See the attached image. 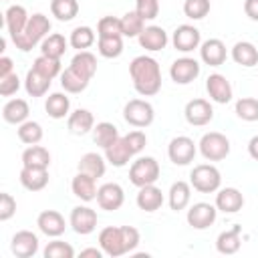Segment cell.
<instances>
[{
  "label": "cell",
  "mask_w": 258,
  "mask_h": 258,
  "mask_svg": "<svg viewBox=\"0 0 258 258\" xmlns=\"http://www.w3.org/2000/svg\"><path fill=\"white\" fill-rule=\"evenodd\" d=\"M133 89L141 97H153L161 91V69L153 56L139 54L129 62Z\"/></svg>",
  "instance_id": "obj_1"
},
{
  "label": "cell",
  "mask_w": 258,
  "mask_h": 258,
  "mask_svg": "<svg viewBox=\"0 0 258 258\" xmlns=\"http://www.w3.org/2000/svg\"><path fill=\"white\" fill-rule=\"evenodd\" d=\"M141 242L139 230L133 226H107L99 232V246L105 256L117 258L133 252Z\"/></svg>",
  "instance_id": "obj_2"
},
{
  "label": "cell",
  "mask_w": 258,
  "mask_h": 258,
  "mask_svg": "<svg viewBox=\"0 0 258 258\" xmlns=\"http://www.w3.org/2000/svg\"><path fill=\"white\" fill-rule=\"evenodd\" d=\"M48 32H50V20H48V16H44L42 12H36V14H32L28 18V24L24 26V30L18 36L12 38V42H14V46L18 50L28 52L38 42H42L48 36Z\"/></svg>",
  "instance_id": "obj_3"
},
{
  "label": "cell",
  "mask_w": 258,
  "mask_h": 258,
  "mask_svg": "<svg viewBox=\"0 0 258 258\" xmlns=\"http://www.w3.org/2000/svg\"><path fill=\"white\" fill-rule=\"evenodd\" d=\"M189 183L200 194H214L222 185V173L212 163H200L189 171Z\"/></svg>",
  "instance_id": "obj_4"
},
{
  "label": "cell",
  "mask_w": 258,
  "mask_h": 258,
  "mask_svg": "<svg viewBox=\"0 0 258 258\" xmlns=\"http://www.w3.org/2000/svg\"><path fill=\"white\" fill-rule=\"evenodd\" d=\"M159 163L155 157L145 155V157H137L131 167H129V181L135 187H143V185H151L159 179Z\"/></svg>",
  "instance_id": "obj_5"
},
{
  "label": "cell",
  "mask_w": 258,
  "mask_h": 258,
  "mask_svg": "<svg viewBox=\"0 0 258 258\" xmlns=\"http://www.w3.org/2000/svg\"><path fill=\"white\" fill-rule=\"evenodd\" d=\"M198 149L204 155V159L222 161L230 155V139L220 131H210V133L202 135V139L198 143Z\"/></svg>",
  "instance_id": "obj_6"
},
{
  "label": "cell",
  "mask_w": 258,
  "mask_h": 258,
  "mask_svg": "<svg viewBox=\"0 0 258 258\" xmlns=\"http://www.w3.org/2000/svg\"><path fill=\"white\" fill-rule=\"evenodd\" d=\"M123 119L131 125V127H149L155 119V111H153V105L145 99H131L125 103L123 107Z\"/></svg>",
  "instance_id": "obj_7"
},
{
  "label": "cell",
  "mask_w": 258,
  "mask_h": 258,
  "mask_svg": "<svg viewBox=\"0 0 258 258\" xmlns=\"http://www.w3.org/2000/svg\"><path fill=\"white\" fill-rule=\"evenodd\" d=\"M198 153V145L187 135H177L167 145V157L173 165H189Z\"/></svg>",
  "instance_id": "obj_8"
},
{
  "label": "cell",
  "mask_w": 258,
  "mask_h": 258,
  "mask_svg": "<svg viewBox=\"0 0 258 258\" xmlns=\"http://www.w3.org/2000/svg\"><path fill=\"white\" fill-rule=\"evenodd\" d=\"M200 71H202V64L191 58V56H181V58H175L169 67V77L175 85H189L194 83L198 77H200Z\"/></svg>",
  "instance_id": "obj_9"
},
{
  "label": "cell",
  "mask_w": 258,
  "mask_h": 258,
  "mask_svg": "<svg viewBox=\"0 0 258 258\" xmlns=\"http://www.w3.org/2000/svg\"><path fill=\"white\" fill-rule=\"evenodd\" d=\"M97 212L89 206H75L71 210V216H69V226L81 234V236H87V234H93L95 228H97Z\"/></svg>",
  "instance_id": "obj_10"
},
{
  "label": "cell",
  "mask_w": 258,
  "mask_h": 258,
  "mask_svg": "<svg viewBox=\"0 0 258 258\" xmlns=\"http://www.w3.org/2000/svg\"><path fill=\"white\" fill-rule=\"evenodd\" d=\"M171 42H173V48H175V50L187 54V52L200 48V44H202V34H200V30H198L194 24H179V26L173 30Z\"/></svg>",
  "instance_id": "obj_11"
},
{
  "label": "cell",
  "mask_w": 258,
  "mask_h": 258,
  "mask_svg": "<svg viewBox=\"0 0 258 258\" xmlns=\"http://www.w3.org/2000/svg\"><path fill=\"white\" fill-rule=\"evenodd\" d=\"M216 216H218V208L216 204H208V202H198L194 204L189 210H187V224L194 228V230H206L210 228L214 222H216Z\"/></svg>",
  "instance_id": "obj_12"
},
{
  "label": "cell",
  "mask_w": 258,
  "mask_h": 258,
  "mask_svg": "<svg viewBox=\"0 0 258 258\" xmlns=\"http://www.w3.org/2000/svg\"><path fill=\"white\" fill-rule=\"evenodd\" d=\"M185 121L194 127H204L214 119V107L206 99H191L183 109Z\"/></svg>",
  "instance_id": "obj_13"
},
{
  "label": "cell",
  "mask_w": 258,
  "mask_h": 258,
  "mask_svg": "<svg viewBox=\"0 0 258 258\" xmlns=\"http://www.w3.org/2000/svg\"><path fill=\"white\" fill-rule=\"evenodd\" d=\"M125 202V191L119 183L115 181H109V183H103L99 185L97 189V204L101 210H107V212H115L123 206Z\"/></svg>",
  "instance_id": "obj_14"
},
{
  "label": "cell",
  "mask_w": 258,
  "mask_h": 258,
  "mask_svg": "<svg viewBox=\"0 0 258 258\" xmlns=\"http://www.w3.org/2000/svg\"><path fill=\"white\" fill-rule=\"evenodd\" d=\"M206 91H208V97L214 103H220V105L230 103L232 97H234V91H232L230 81L224 75H220V73H212L206 79Z\"/></svg>",
  "instance_id": "obj_15"
},
{
  "label": "cell",
  "mask_w": 258,
  "mask_h": 258,
  "mask_svg": "<svg viewBox=\"0 0 258 258\" xmlns=\"http://www.w3.org/2000/svg\"><path fill=\"white\" fill-rule=\"evenodd\" d=\"M36 226L48 238H58L67 230L64 216L60 212H56V210H44V212H40L38 218H36Z\"/></svg>",
  "instance_id": "obj_16"
},
{
  "label": "cell",
  "mask_w": 258,
  "mask_h": 258,
  "mask_svg": "<svg viewBox=\"0 0 258 258\" xmlns=\"http://www.w3.org/2000/svg\"><path fill=\"white\" fill-rule=\"evenodd\" d=\"M10 250L16 258H32L38 252V236L30 230H20L12 236Z\"/></svg>",
  "instance_id": "obj_17"
},
{
  "label": "cell",
  "mask_w": 258,
  "mask_h": 258,
  "mask_svg": "<svg viewBox=\"0 0 258 258\" xmlns=\"http://www.w3.org/2000/svg\"><path fill=\"white\" fill-rule=\"evenodd\" d=\"M226 56H228V50H226V44L220 38H208L200 44V58H202V62H206L210 67L224 64Z\"/></svg>",
  "instance_id": "obj_18"
},
{
  "label": "cell",
  "mask_w": 258,
  "mask_h": 258,
  "mask_svg": "<svg viewBox=\"0 0 258 258\" xmlns=\"http://www.w3.org/2000/svg\"><path fill=\"white\" fill-rule=\"evenodd\" d=\"M244 206V196L238 187H222L216 194V208L224 214H236Z\"/></svg>",
  "instance_id": "obj_19"
},
{
  "label": "cell",
  "mask_w": 258,
  "mask_h": 258,
  "mask_svg": "<svg viewBox=\"0 0 258 258\" xmlns=\"http://www.w3.org/2000/svg\"><path fill=\"white\" fill-rule=\"evenodd\" d=\"M137 40H139L141 48H145L149 52H157V50H163L167 46V40L169 38H167V32L161 26L151 24V26H145L143 28V32L137 36Z\"/></svg>",
  "instance_id": "obj_20"
},
{
  "label": "cell",
  "mask_w": 258,
  "mask_h": 258,
  "mask_svg": "<svg viewBox=\"0 0 258 258\" xmlns=\"http://www.w3.org/2000/svg\"><path fill=\"white\" fill-rule=\"evenodd\" d=\"M20 183L28 191H40L48 185V167H26L20 169Z\"/></svg>",
  "instance_id": "obj_21"
},
{
  "label": "cell",
  "mask_w": 258,
  "mask_h": 258,
  "mask_svg": "<svg viewBox=\"0 0 258 258\" xmlns=\"http://www.w3.org/2000/svg\"><path fill=\"white\" fill-rule=\"evenodd\" d=\"M71 189L81 202H93V200H97V189L99 187H97L95 177H91L89 173L79 171L71 181Z\"/></svg>",
  "instance_id": "obj_22"
},
{
  "label": "cell",
  "mask_w": 258,
  "mask_h": 258,
  "mask_svg": "<svg viewBox=\"0 0 258 258\" xmlns=\"http://www.w3.org/2000/svg\"><path fill=\"white\" fill-rule=\"evenodd\" d=\"M135 202H137L139 210H143V212H149V214L151 212H157L163 206V191L155 183L143 185V187H139Z\"/></svg>",
  "instance_id": "obj_23"
},
{
  "label": "cell",
  "mask_w": 258,
  "mask_h": 258,
  "mask_svg": "<svg viewBox=\"0 0 258 258\" xmlns=\"http://www.w3.org/2000/svg\"><path fill=\"white\" fill-rule=\"evenodd\" d=\"M28 18H30V16H28L26 8L20 6V4H12V6L6 8V12H4V24H6V28H8L10 38L18 36V34L24 30V26L28 24Z\"/></svg>",
  "instance_id": "obj_24"
},
{
  "label": "cell",
  "mask_w": 258,
  "mask_h": 258,
  "mask_svg": "<svg viewBox=\"0 0 258 258\" xmlns=\"http://www.w3.org/2000/svg\"><path fill=\"white\" fill-rule=\"evenodd\" d=\"M67 127L73 135H87L95 127V117L89 109H75L67 117Z\"/></svg>",
  "instance_id": "obj_25"
},
{
  "label": "cell",
  "mask_w": 258,
  "mask_h": 258,
  "mask_svg": "<svg viewBox=\"0 0 258 258\" xmlns=\"http://www.w3.org/2000/svg\"><path fill=\"white\" fill-rule=\"evenodd\" d=\"M91 79L83 73H79L77 69H73L71 64L60 73V87L64 89V93H71V95H77V93H83L87 87H89Z\"/></svg>",
  "instance_id": "obj_26"
},
{
  "label": "cell",
  "mask_w": 258,
  "mask_h": 258,
  "mask_svg": "<svg viewBox=\"0 0 258 258\" xmlns=\"http://www.w3.org/2000/svg\"><path fill=\"white\" fill-rule=\"evenodd\" d=\"M189 200H191V183L181 181V179L173 181V183H171V187H169V191H167L169 208H171L173 212L185 210V208H187V204H189Z\"/></svg>",
  "instance_id": "obj_27"
},
{
  "label": "cell",
  "mask_w": 258,
  "mask_h": 258,
  "mask_svg": "<svg viewBox=\"0 0 258 258\" xmlns=\"http://www.w3.org/2000/svg\"><path fill=\"white\" fill-rule=\"evenodd\" d=\"M232 60L240 67H246V69H252L258 64V48L248 42V40H240L232 46Z\"/></svg>",
  "instance_id": "obj_28"
},
{
  "label": "cell",
  "mask_w": 258,
  "mask_h": 258,
  "mask_svg": "<svg viewBox=\"0 0 258 258\" xmlns=\"http://www.w3.org/2000/svg\"><path fill=\"white\" fill-rule=\"evenodd\" d=\"M28 113H30V107H28V103L24 99H10L2 107L4 121L12 123V125H20V123L28 121Z\"/></svg>",
  "instance_id": "obj_29"
},
{
  "label": "cell",
  "mask_w": 258,
  "mask_h": 258,
  "mask_svg": "<svg viewBox=\"0 0 258 258\" xmlns=\"http://www.w3.org/2000/svg\"><path fill=\"white\" fill-rule=\"evenodd\" d=\"M44 111L52 119H64L71 113V99L67 93H50L44 101Z\"/></svg>",
  "instance_id": "obj_30"
},
{
  "label": "cell",
  "mask_w": 258,
  "mask_h": 258,
  "mask_svg": "<svg viewBox=\"0 0 258 258\" xmlns=\"http://www.w3.org/2000/svg\"><path fill=\"white\" fill-rule=\"evenodd\" d=\"M77 167H79V171L89 173L91 177L99 179V177H103V175H105L107 159H105L103 155L95 153V151H89V153H85V155L79 159V165H77Z\"/></svg>",
  "instance_id": "obj_31"
},
{
  "label": "cell",
  "mask_w": 258,
  "mask_h": 258,
  "mask_svg": "<svg viewBox=\"0 0 258 258\" xmlns=\"http://www.w3.org/2000/svg\"><path fill=\"white\" fill-rule=\"evenodd\" d=\"M131 157H133V153H131V149H129V145L125 143L123 137H119L113 145H109V147L105 149V159H107V163H111L113 167H123V165H127V163L131 161Z\"/></svg>",
  "instance_id": "obj_32"
},
{
  "label": "cell",
  "mask_w": 258,
  "mask_h": 258,
  "mask_svg": "<svg viewBox=\"0 0 258 258\" xmlns=\"http://www.w3.org/2000/svg\"><path fill=\"white\" fill-rule=\"evenodd\" d=\"M240 232H242V226H234L232 230H226L222 232L218 238H216V250L220 254H236L242 246V240H240Z\"/></svg>",
  "instance_id": "obj_33"
},
{
  "label": "cell",
  "mask_w": 258,
  "mask_h": 258,
  "mask_svg": "<svg viewBox=\"0 0 258 258\" xmlns=\"http://www.w3.org/2000/svg\"><path fill=\"white\" fill-rule=\"evenodd\" d=\"M50 83H52V79L44 77V75L38 73L36 69H30V71L26 73V79H24V89H26V93H28L30 97H42V95H46V91L50 89Z\"/></svg>",
  "instance_id": "obj_34"
},
{
  "label": "cell",
  "mask_w": 258,
  "mask_h": 258,
  "mask_svg": "<svg viewBox=\"0 0 258 258\" xmlns=\"http://www.w3.org/2000/svg\"><path fill=\"white\" fill-rule=\"evenodd\" d=\"M121 135H119V129L113 125V123H109V121H101V123H97L95 127H93V139H95V143L105 151L109 145H113L117 139H119Z\"/></svg>",
  "instance_id": "obj_35"
},
{
  "label": "cell",
  "mask_w": 258,
  "mask_h": 258,
  "mask_svg": "<svg viewBox=\"0 0 258 258\" xmlns=\"http://www.w3.org/2000/svg\"><path fill=\"white\" fill-rule=\"evenodd\" d=\"M22 165L26 167H48L50 165V153L42 145H28L22 151Z\"/></svg>",
  "instance_id": "obj_36"
},
{
  "label": "cell",
  "mask_w": 258,
  "mask_h": 258,
  "mask_svg": "<svg viewBox=\"0 0 258 258\" xmlns=\"http://www.w3.org/2000/svg\"><path fill=\"white\" fill-rule=\"evenodd\" d=\"M67 46H69V40L62 34L52 32L40 42V54H46L50 58H60L67 52Z\"/></svg>",
  "instance_id": "obj_37"
},
{
  "label": "cell",
  "mask_w": 258,
  "mask_h": 258,
  "mask_svg": "<svg viewBox=\"0 0 258 258\" xmlns=\"http://www.w3.org/2000/svg\"><path fill=\"white\" fill-rule=\"evenodd\" d=\"M145 28V20L135 12V10H129L121 16V32L123 36L127 38H137Z\"/></svg>",
  "instance_id": "obj_38"
},
{
  "label": "cell",
  "mask_w": 258,
  "mask_h": 258,
  "mask_svg": "<svg viewBox=\"0 0 258 258\" xmlns=\"http://www.w3.org/2000/svg\"><path fill=\"white\" fill-rule=\"evenodd\" d=\"M97 50L105 58H117L123 52V36H99L97 40Z\"/></svg>",
  "instance_id": "obj_39"
},
{
  "label": "cell",
  "mask_w": 258,
  "mask_h": 258,
  "mask_svg": "<svg viewBox=\"0 0 258 258\" xmlns=\"http://www.w3.org/2000/svg\"><path fill=\"white\" fill-rule=\"evenodd\" d=\"M71 67L77 69L79 73L87 75L89 79H93L95 73H97V56H95L93 52H89V50H79V52L71 58Z\"/></svg>",
  "instance_id": "obj_40"
},
{
  "label": "cell",
  "mask_w": 258,
  "mask_h": 258,
  "mask_svg": "<svg viewBox=\"0 0 258 258\" xmlns=\"http://www.w3.org/2000/svg\"><path fill=\"white\" fill-rule=\"evenodd\" d=\"M16 133H18V139L22 141V143H26V145H36V143H40L42 141V125L38 123V121H24V123H20L18 125V129H16Z\"/></svg>",
  "instance_id": "obj_41"
},
{
  "label": "cell",
  "mask_w": 258,
  "mask_h": 258,
  "mask_svg": "<svg viewBox=\"0 0 258 258\" xmlns=\"http://www.w3.org/2000/svg\"><path fill=\"white\" fill-rule=\"evenodd\" d=\"M50 12L56 20L69 22L79 14V2L77 0H50Z\"/></svg>",
  "instance_id": "obj_42"
},
{
  "label": "cell",
  "mask_w": 258,
  "mask_h": 258,
  "mask_svg": "<svg viewBox=\"0 0 258 258\" xmlns=\"http://www.w3.org/2000/svg\"><path fill=\"white\" fill-rule=\"evenodd\" d=\"M95 30L91 26H77L73 28L71 36H69V44L77 50H87L89 46L95 44Z\"/></svg>",
  "instance_id": "obj_43"
},
{
  "label": "cell",
  "mask_w": 258,
  "mask_h": 258,
  "mask_svg": "<svg viewBox=\"0 0 258 258\" xmlns=\"http://www.w3.org/2000/svg\"><path fill=\"white\" fill-rule=\"evenodd\" d=\"M32 69H36L38 73H42L44 77H48V79H54V77H58L62 71V64H60V58H50V56H46V54H40V56H36L34 58V62H32Z\"/></svg>",
  "instance_id": "obj_44"
},
{
  "label": "cell",
  "mask_w": 258,
  "mask_h": 258,
  "mask_svg": "<svg viewBox=\"0 0 258 258\" xmlns=\"http://www.w3.org/2000/svg\"><path fill=\"white\" fill-rule=\"evenodd\" d=\"M236 115L242 121H258V99L254 97H242L236 101Z\"/></svg>",
  "instance_id": "obj_45"
},
{
  "label": "cell",
  "mask_w": 258,
  "mask_h": 258,
  "mask_svg": "<svg viewBox=\"0 0 258 258\" xmlns=\"http://www.w3.org/2000/svg\"><path fill=\"white\" fill-rule=\"evenodd\" d=\"M212 4L210 0H185L183 2V14L189 18V20H202L208 16Z\"/></svg>",
  "instance_id": "obj_46"
},
{
  "label": "cell",
  "mask_w": 258,
  "mask_h": 258,
  "mask_svg": "<svg viewBox=\"0 0 258 258\" xmlns=\"http://www.w3.org/2000/svg\"><path fill=\"white\" fill-rule=\"evenodd\" d=\"M44 258H73L75 256V248L69 242L62 240H52L46 244V248L42 250Z\"/></svg>",
  "instance_id": "obj_47"
},
{
  "label": "cell",
  "mask_w": 258,
  "mask_h": 258,
  "mask_svg": "<svg viewBox=\"0 0 258 258\" xmlns=\"http://www.w3.org/2000/svg\"><path fill=\"white\" fill-rule=\"evenodd\" d=\"M121 32V18H115V16H103L99 22H97V36H117Z\"/></svg>",
  "instance_id": "obj_48"
},
{
  "label": "cell",
  "mask_w": 258,
  "mask_h": 258,
  "mask_svg": "<svg viewBox=\"0 0 258 258\" xmlns=\"http://www.w3.org/2000/svg\"><path fill=\"white\" fill-rule=\"evenodd\" d=\"M135 12L143 20H153L159 14V0H135Z\"/></svg>",
  "instance_id": "obj_49"
},
{
  "label": "cell",
  "mask_w": 258,
  "mask_h": 258,
  "mask_svg": "<svg viewBox=\"0 0 258 258\" xmlns=\"http://www.w3.org/2000/svg\"><path fill=\"white\" fill-rule=\"evenodd\" d=\"M123 139H125V143L129 145V149H131L133 155L141 153V151L145 149V145H147V135H145L143 131H139V129L129 131L127 135H123Z\"/></svg>",
  "instance_id": "obj_50"
},
{
  "label": "cell",
  "mask_w": 258,
  "mask_h": 258,
  "mask_svg": "<svg viewBox=\"0 0 258 258\" xmlns=\"http://www.w3.org/2000/svg\"><path fill=\"white\" fill-rule=\"evenodd\" d=\"M14 214H16V200L10 194L2 191L0 194V220L2 222H8Z\"/></svg>",
  "instance_id": "obj_51"
},
{
  "label": "cell",
  "mask_w": 258,
  "mask_h": 258,
  "mask_svg": "<svg viewBox=\"0 0 258 258\" xmlns=\"http://www.w3.org/2000/svg\"><path fill=\"white\" fill-rule=\"evenodd\" d=\"M18 89H20V79H18L16 73H10V75H6V77L0 79V95L2 97H10Z\"/></svg>",
  "instance_id": "obj_52"
},
{
  "label": "cell",
  "mask_w": 258,
  "mask_h": 258,
  "mask_svg": "<svg viewBox=\"0 0 258 258\" xmlns=\"http://www.w3.org/2000/svg\"><path fill=\"white\" fill-rule=\"evenodd\" d=\"M244 12L250 20L258 22V0H244Z\"/></svg>",
  "instance_id": "obj_53"
},
{
  "label": "cell",
  "mask_w": 258,
  "mask_h": 258,
  "mask_svg": "<svg viewBox=\"0 0 258 258\" xmlns=\"http://www.w3.org/2000/svg\"><path fill=\"white\" fill-rule=\"evenodd\" d=\"M10 73H14V69H12V58L4 54V56H0V79L6 77V75H10Z\"/></svg>",
  "instance_id": "obj_54"
},
{
  "label": "cell",
  "mask_w": 258,
  "mask_h": 258,
  "mask_svg": "<svg viewBox=\"0 0 258 258\" xmlns=\"http://www.w3.org/2000/svg\"><path fill=\"white\" fill-rule=\"evenodd\" d=\"M248 153H250L252 159L258 161V135H254V137L248 141Z\"/></svg>",
  "instance_id": "obj_55"
},
{
  "label": "cell",
  "mask_w": 258,
  "mask_h": 258,
  "mask_svg": "<svg viewBox=\"0 0 258 258\" xmlns=\"http://www.w3.org/2000/svg\"><path fill=\"white\" fill-rule=\"evenodd\" d=\"M105 252L101 250V248H85V250H81V258H89V256H93V258H101Z\"/></svg>",
  "instance_id": "obj_56"
}]
</instances>
